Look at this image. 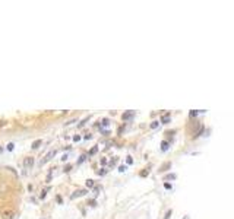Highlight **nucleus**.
<instances>
[{
  "label": "nucleus",
  "instance_id": "7ed1b4c3",
  "mask_svg": "<svg viewBox=\"0 0 234 219\" xmlns=\"http://www.w3.org/2000/svg\"><path fill=\"white\" fill-rule=\"evenodd\" d=\"M34 162H35L34 158H32V156H28L25 159V167L26 168H32V167H34Z\"/></svg>",
  "mask_w": 234,
  "mask_h": 219
},
{
  "label": "nucleus",
  "instance_id": "20e7f679",
  "mask_svg": "<svg viewBox=\"0 0 234 219\" xmlns=\"http://www.w3.org/2000/svg\"><path fill=\"white\" fill-rule=\"evenodd\" d=\"M170 121V113H167V114H164L161 117V123H164V124H167V123Z\"/></svg>",
  "mask_w": 234,
  "mask_h": 219
},
{
  "label": "nucleus",
  "instance_id": "f257e3e1",
  "mask_svg": "<svg viewBox=\"0 0 234 219\" xmlns=\"http://www.w3.org/2000/svg\"><path fill=\"white\" fill-rule=\"evenodd\" d=\"M0 215H2V219H13L15 218V211L10 207H4L3 211L0 212Z\"/></svg>",
  "mask_w": 234,
  "mask_h": 219
},
{
  "label": "nucleus",
  "instance_id": "ddd939ff",
  "mask_svg": "<svg viewBox=\"0 0 234 219\" xmlns=\"http://www.w3.org/2000/svg\"><path fill=\"white\" fill-rule=\"evenodd\" d=\"M85 158H86V156H85V155H82V156H81V158H79V161H78V162H79V164H81V162H82V161H84V159H85Z\"/></svg>",
  "mask_w": 234,
  "mask_h": 219
},
{
  "label": "nucleus",
  "instance_id": "6ab92c4d",
  "mask_svg": "<svg viewBox=\"0 0 234 219\" xmlns=\"http://www.w3.org/2000/svg\"><path fill=\"white\" fill-rule=\"evenodd\" d=\"M184 219H189V218H187V216H186V218H184Z\"/></svg>",
  "mask_w": 234,
  "mask_h": 219
},
{
  "label": "nucleus",
  "instance_id": "f03ea898",
  "mask_svg": "<svg viewBox=\"0 0 234 219\" xmlns=\"http://www.w3.org/2000/svg\"><path fill=\"white\" fill-rule=\"evenodd\" d=\"M88 193L86 190H78V191H75V193H72V196H70V199H76V197H81V196H85V194Z\"/></svg>",
  "mask_w": 234,
  "mask_h": 219
},
{
  "label": "nucleus",
  "instance_id": "9d476101",
  "mask_svg": "<svg viewBox=\"0 0 234 219\" xmlns=\"http://www.w3.org/2000/svg\"><path fill=\"white\" fill-rule=\"evenodd\" d=\"M86 185H88V187H94V180H88V181H86Z\"/></svg>",
  "mask_w": 234,
  "mask_h": 219
},
{
  "label": "nucleus",
  "instance_id": "39448f33",
  "mask_svg": "<svg viewBox=\"0 0 234 219\" xmlns=\"http://www.w3.org/2000/svg\"><path fill=\"white\" fill-rule=\"evenodd\" d=\"M54 155H56V151H51L50 153H47V156H46V158H44V161H43V164H44V162H47V161H48V159H51V158H53V156H54Z\"/></svg>",
  "mask_w": 234,
  "mask_h": 219
},
{
  "label": "nucleus",
  "instance_id": "9b49d317",
  "mask_svg": "<svg viewBox=\"0 0 234 219\" xmlns=\"http://www.w3.org/2000/svg\"><path fill=\"white\" fill-rule=\"evenodd\" d=\"M95 152H97V146H95V147H92V149H91V151H90V155H94Z\"/></svg>",
  "mask_w": 234,
  "mask_h": 219
},
{
  "label": "nucleus",
  "instance_id": "6e6552de",
  "mask_svg": "<svg viewBox=\"0 0 234 219\" xmlns=\"http://www.w3.org/2000/svg\"><path fill=\"white\" fill-rule=\"evenodd\" d=\"M161 149H162V151H167V149H168V142H162V143H161Z\"/></svg>",
  "mask_w": 234,
  "mask_h": 219
},
{
  "label": "nucleus",
  "instance_id": "2eb2a0df",
  "mask_svg": "<svg viewBox=\"0 0 234 219\" xmlns=\"http://www.w3.org/2000/svg\"><path fill=\"white\" fill-rule=\"evenodd\" d=\"M73 140H75V142H79V140H81V137H79V136H75V137H73Z\"/></svg>",
  "mask_w": 234,
  "mask_h": 219
},
{
  "label": "nucleus",
  "instance_id": "f3484780",
  "mask_svg": "<svg viewBox=\"0 0 234 219\" xmlns=\"http://www.w3.org/2000/svg\"><path fill=\"white\" fill-rule=\"evenodd\" d=\"M170 215H171V211H168V212H167V215H166V219L170 218Z\"/></svg>",
  "mask_w": 234,
  "mask_h": 219
},
{
  "label": "nucleus",
  "instance_id": "f8f14e48",
  "mask_svg": "<svg viewBox=\"0 0 234 219\" xmlns=\"http://www.w3.org/2000/svg\"><path fill=\"white\" fill-rule=\"evenodd\" d=\"M13 146H15V145H13V143H9V145H8V149H9V151H12V149H13Z\"/></svg>",
  "mask_w": 234,
  "mask_h": 219
},
{
  "label": "nucleus",
  "instance_id": "a211bd4d",
  "mask_svg": "<svg viewBox=\"0 0 234 219\" xmlns=\"http://www.w3.org/2000/svg\"><path fill=\"white\" fill-rule=\"evenodd\" d=\"M119 171H122V173H123V171H126V167H120Z\"/></svg>",
  "mask_w": 234,
  "mask_h": 219
},
{
  "label": "nucleus",
  "instance_id": "0eeeda50",
  "mask_svg": "<svg viewBox=\"0 0 234 219\" xmlns=\"http://www.w3.org/2000/svg\"><path fill=\"white\" fill-rule=\"evenodd\" d=\"M40 145H41V140H35L34 143H32V149H37Z\"/></svg>",
  "mask_w": 234,
  "mask_h": 219
},
{
  "label": "nucleus",
  "instance_id": "dca6fc26",
  "mask_svg": "<svg viewBox=\"0 0 234 219\" xmlns=\"http://www.w3.org/2000/svg\"><path fill=\"white\" fill-rule=\"evenodd\" d=\"M46 194H47V190H44V191H43V193H41V197H46Z\"/></svg>",
  "mask_w": 234,
  "mask_h": 219
},
{
  "label": "nucleus",
  "instance_id": "4468645a",
  "mask_svg": "<svg viewBox=\"0 0 234 219\" xmlns=\"http://www.w3.org/2000/svg\"><path fill=\"white\" fill-rule=\"evenodd\" d=\"M190 115H192V117H195V115H198V111H190Z\"/></svg>",
  "mask_w": 234,
  "mask_h": 219
},
{
  "label": "nucleus",
  "instance_id": "423d86ee",
  "mask_svg": "<svg viewBox=\"0 0 234 219\" xmlns=\"http://www.w3.org/2000/svg\"><path fill=\"white\" fill-rule=\"evenodd\" d=\"M133 111H128V113H124L123 114V120H129V118H132L133 117Z\"/></svg>",
  "mask_w": 234,
  "mask_h": 219
},
{
  "label": "nucleus",
  "instance_id": "1a4fd4ad",
  "mask_svg": "<svg viewBox=\"0 0 234 219\" xmlns=\"http://www.w3.org/2000/svg\"><path fill=\"white\" fill-rule=\"evenodd\" d=\"M158 126H160V121H152V123H151V129H157Z\"/></svg>",
  "mask_w": 234,
  "mask_h": 219
}]
</instances>
